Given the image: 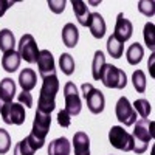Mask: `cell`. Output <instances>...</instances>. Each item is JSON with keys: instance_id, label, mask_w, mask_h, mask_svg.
I'll return each instance as SVG.
<instances>
[{"instance_id": "cell-1", "label": "cell", "mask_w": 155, "mask_h": 155, "mask_svg": "<svg viewBox=\"0 0 155 155\" xmlns=\"http://www.w3.org/2000/svg\"><path fill=\"white\" fill-rule=\"evenodd\" d=\"M59 92V81L56 74H50L42 78V87L39 93L37 110L44 113H51L56 107V95Z\"/></svg>"}, {"instance_id": "cell-2", "label": "cell", "mask_w": 155, "mask_h": 155, "mask_svg": "<svg viewBox=\"0 0 155 155\" xmlns=\"http://www.w3.org/2000/svg\"><path fill=\"white\" fill-rule=\"evenodd\" d=\"M153 121L147 118H141L135 123L134 127V152L135 153H144L147 150L149 141L153 140L155 132H153Z\"/></svg>"}, {"instance_id": "cell-3", "label": "cell", "mask_w": 155, "mask_h": 155, "mask_svg": "<svg viewBox=\"0 0 155 155\" xmlns=\"http://www.w3.org/2000/svg\"><path fill=\"white\" fill-rule=\"evenodd\" d=\"M50 126H51V113H44V112L37 110L36 115H34L31 134L27 137L36 149H42L44 147L47 134L50 130Z\"/></svg>"}, {"instance_id": "cell-4", "label": "cell", "mask_w": 155, "mask_h": 155, "mask_svg": "<svg viewBox=\"0 0 155 155\" xmlns=\"http://www.w3.org/2000/svg\"><path fill=\"white\" fill-rule=\"evenodd\" d=\"M99 81H102V84H104L107 88L123 90L127 85V76L121 68L112 65V64H106L102 71H101Z\"/></svg>"}, {"instance_id": "cell-5", "label": "cell", "mask_w": 155, "mask_h": 155, "mask_svg": "<svg viewBox=\"0 0 155 155\" xmlns=\"http://www.w3.org/2000/svg\"><path fill=\"white\" fill-rule=\"evenodd\" d=\"M81 88H82V95H84V99L87 102L88 110L93 115H99L104 110V106H106V98L102 95V92L95 88L92 84H82Z\"/></svg>"}, {"instance_id": "cell-6", "label": "cell", "mask_w": 155, "mask_h": 155, "mask_svg": "<svg viewBox=\"0 0 155 155\" xmlns=\"http://www.w3.org/2000/svg\"><path fill=\"white\" fill-rule=\"evenodd\" d=\"M109 141L118 150H124V152L134 150V137L129 132H126L121 126H113L109 130Z\"/></svg>"}, {"instance_id": "cell-7", "label": "cell", "mask_w": 155, "mask_h": 155, "mask_svg": "<svg viewBox=\"0 0 155 155\" xmlns=\"http://www.w3.org/2000/svg\"><path fill=\"white\" fill-rule=\"evenodd\" d=\"M0 115H2V120L6 124H14V126H22L25 123V107L19 102H9V104L3 106L0 109Z\"/></svg>"}, {"instance_id": "cell-8", "label": "cell", "mask_w": 155, "mask_h": 155, "mask_svg": "<svg viewBox=\"0 0 155 155\" xmlns=\"http://www.w3.org/2000/svg\"><path fill=\"white\" fill-rule=\"evenodd\" d=\"M19 56L20 59L27 61L28 64H36L37 62V56H39V50H37V44L34 41V37L31 34H23L19 41Z\"/></svg>"}, {"instance_id": "cell-9", "label": "cell", "mask_w": 155, "mask_h": 155, "mask_svg": "<svg viewBox=\"0 0 155 155\" xmlns=\"http://www.w3.org/2000/svg\"><path fill=\"white\" fill-rule=\"evenodd\" d=\"M115 115L118 118L120 123H123L124 126H134L137 123V112L134 110L130 101H129L126 96H121L118 99L115 106Z\"/></svg>"}, {"instance_id": "cell-10", "label": "cell", "mask_w": 155, "mask_h": 155, "mask_svg": "<svg viewBox=\"0 0 155 155\" xmlns=\"http://www.w3.org/2000/svg\"><path fill=\"white\" fill-rule=\"evenodd\" d=\"M64 99H65V110L71 116H76L81 113L82 102H81L79 93H78V88L73 82H67L64 85Z\"/></svg>"}, {"instance_id": "cell-11", "label": "cell", "mask_w": 155, "mask_h": 155, "mask_svg": "<svg viewBox=\"0 0 155 155\" xmlns=\"http://www.w3.org/2000/svg\"><path fill=\"white\" fill-rule=\"evenodd\" d=\"M132 33H134V25L132 22L126 19L123 12H120L118 17H116V23H115V33L112 34L116 41H120L121 44L127 42L129 39L132 37Z\"/></svg>"}, {"instance_id": "cell-12", "label": "cell", "mask_w": 155, "mask_h": 155, "mask_svg": "<svg viewBox=\"0 0 155 155\" xmlns=\"http://www.w3.org/2000/svg\"><path fill=\"white\" fill-rule=\"evenodd\" d=\"M37 67H39V73L42 78L50 76V74H56V65H54V59L51 54L50 50H42L39 51L37 56Z\"/></svg>"}, {"instance_id": "cell-13", "label": "cell", "mask_w": 155, "mask_h": 155, "mask_svg": "<svg viewBox=\"0 0 155 155\" xmlns=\"http://www.w3.org/2000/svg\"><path fill=\"white\" fill-rule=\"evenodd\" d=\"M14 95H16V82L11 78H3L2 82H0V109L12 102Z\"/></svg>"}, {"instance_id": "cell-14", "label": "cell", "mask_w": 155, "mask_h": 155, "mask_svg": "<svg viewBox=\"0 0 155 155\" xmlns=\"http://www.w3.org/2000/svg\"><path fill=\"white\" fill-rule=\"evenodd\" d=\"M88 28L90 33L95 39H102L106 34V22L102 19L99 12H90V20H88Z\"/></svg>"}, {"instance_id": "cell-15", "label": "cell", "mask_w": 155, "mask_h": 155, "mask_svg": "<svg viewBox=\"0 0 155 155\" xmlns=\"http://www.w3.org/2000/svg\"><path fill=\"white\" fill-rule=\"evenodd\" d=\"M78 41H79V31L74 27V23L68 22L64 25L62 28V42L67 48H74L78 45Z\"/></svg>"}, {"instance_id": "cell-16", "label": "cell", "mask_w": 155, "mask_h": 155, "mask_svg": "<svg viewBox=\"0 0 155 155\" xmlns=\"http://www.w3.org/2000/svg\"><path fill=\"white\" fill-rule=\"evenodd\" d=\"M70 150H71V144H70L68 138H65V137H61V138L50 141L48 155H70Z\"/></svg>"}, {"instance_id": "cell-17", "label": "cell", "mask_w": 155, "mask_h": 155, "mask_svg": "<svg viewBox=\"0 0 155 155\" xmlns=\"http://www.w3.org/2000/svg\"><path fill=\"white\" fill-rule=\"evenodd\" d=\"M74 155H90V138L85 132H76L73 137Z\"/></svg>"}, {"instance_id": "cell-18", "label": "cell", "mask_w": 155, "mask_h": 155, "mask_svg": "<svg viewBox=\"0 0 155 155\" xmlns=\"http://www.w3.org/2000/svg\"><path fill=\"white\" fill-rule=\"evenodd\" d=\"M37 82V74L31 68H23L19 74V85L22 87V92H31L36 87Z\"/></svg>"}, {"instance_id": "cell-19", "label": "cell", "mask_w": 155, "mask_h": 155, "mask_svg": "<svg viewBox=\"0 0 155 155\" xmlns=\"http://www.w3.org/2000/svg\"><path fill=\"white\" fill-rule=\"evenodd\" d=\"M71 5H73V12L79 22V25L82 27H88V20H90V11L85 2L82 0H71Z\"/></svg>"}, {"instance_id": "cell-20", "label": "cell", "mask_w": 155, "mask_h": 155, "mask_svg": "<svg viewBox=\"0 0 155 155\" xmlns=\"http://www.w3.org/2000/svg\"><path fill=\"white\" fill-rule=\"evenodd\" d=\"M20 65V56L17 51L11 50V51H6V53H3L2 56V67L5 71L8 73H14Z\"/></svg>"}, {"instance_id": "cell-21", "label": "cell", "mask_w": 155, "mask_h": 155, "mask_svg": "<svg viewBox=\"0 0 155 155\" xmlns=\"http://www.w3.org/2000/svg\"><path fill=\"white\" fill-rule=\"evenodd\" d=\"M143 56H144V50L141 47V44H138V42L132 44L126 51V59L130 65H138L141 59H143Z\"/></svg>"}, {"instance_id": "cell-22", "label": "cell", "mask_w": 155, "mask_h": 155, "mask_svg": "<svg viewBox=\"0 0 155 155\" xmlns=\"http://www.w3.org/2000/svg\"><path fill=\"white\" fill-rule=\"evenodd\" d=\"M16 47V39H14V34H12L11 30L5 28L0 31V50L6 53V51H11L14 50Z\"/></svg>"}, {"instance_id": "cell-23", "label": "cell", "mask_w": 155, "mask_h": 155, "mask_svg": "<svg viewBox=\"0 0 155 155\" xmlns=\"http://www.w3.org/2000/svg\"><path fill=\"white\" fill-rule=\"evenodd\" d=\"M106 65V56L102 51H96L95 53V58H93V62H92V76H93V79L99 81V76H101V71L102 68H104Z\"/></svg>"}, {"instance_id": "cell-24", "label": "cell", "mask_w": 155, "mask_h": 155, "mask_svg": "<svg viewBox=\"0 0 155 155\" xmlns=\"http://www.w3.org/2000/svg\"><path fill=\"white\" fill-rule=\"evenodd\" d=\"M107 51H109V54L115 59H120L123 56V51H124V45L120 42V41H116V39L113 36H110L107 39Z\"/></svg>"}, {"instance_id": "cell-25", "label": "cell", "mask_w": 155, "mask_h": 155, "mask_svg": "<svg viewBox=\"0 0 155 155\" xmlns=\"http://www.w3.org/2000/svg\"><path fill=\"white\" fill-rule=\"evenodd\" d=\"M59 67H61L64 74H67V76L73 74V71H74V59L71 58V54L62 53L61 58H59Z\"/></svg>"}, {"instance_id": "cell-26", "label": "cell", "mask_w": 155, "mask_h": 155, "mask_svg": "<svg viewBox=\"0 0 155 155\" xmlns=\"http://www.w3.org/2000/svg\"><path fill=\"white\" fill-rule=\"evenodd\" d=\"M143 37H144V44L146 47L153 51L155 50V25L152 22H147L144 25V30H143Z\"/></svg>"}, {"instance_id": "cell-27", "label": "cell", "mask_w": 155, "mask_h": 155, "mask_svg": "<svg viewBox=\"0 0 155 155\" xmlns=\"http://www.w3.org/2000/svg\"><path fill=\"white\" fill-rule=\"evenodd\" d=\"M36 147L31 144V141L28 138H23L22 141L16 144L14 147V155H34L36 153Z\"/></svg>"}, {"instance_id": "cell-28", "label": "cell", "mask_w": 155, "mask_h": 155, "mask_svg": "<svg viewBox=\"0 0 155 155\" xmlns=\"http://www.w3.org/2000/svg\"><path fill=\"white\" fill-rule=\"evenodd\" d=\"M132 107H134V110L137 112V115H140L141 118H147L149 113L152 112L150 102H149L147 99H144V98L137 99V101L134 102V104H132Z\"/></svg>"}, {"instance_id": "cell-29", "label": "cell", "mask_w": 155, "mask_h": 155, "mask_svg": "<svg viewBox=\"0 0 155 155\" xmlns=\"http://www.w3.org/2000/svg\"><path fill=\"white\" fill-rule=\"evenodd\" d=\"M132 84L138 93H144L146 90V74L143 70H137L132 74Z\"/></svg>"}, {"instance_id": "cell-30", "label": "cell", "mask_w": 155, "mask_h": 155, "mask_svg": "<svg viewBox=\"0 0 155 155\" xmlns=\"http://www.w3.org/2000/svg\"><path fill=\"white\" fill-rule=\"evenodd\" d=\"M11 149V137L5 129L0 127V155L6 153Z\"/></svg>"}, {"instance_id": "cell-31", "label": "cell", "mask_w": 155, "mask_h": 155, "mask_svg": "<svg viewBox=\"0 0 155 155\" xmlns=\"http://www.w3.org/2000/svg\"><path fill=\"white\" fill-rule=\"evenodd\" d=\"M138 9H140L141 14H144L147 17H152L153 12H155L152 0H140V2H138Z\"/></svg>"}, {"instance_id": "cell-32", "label": "cell", "mask_w": 155, "mask_h": 155, "mask_svg": "<svg viewBox=\"0 0 155 155\" xmlns=\"http://www.w3.org/2000/svg\"><path fill=\"white\" fill-rule=\"evenodd\" d=\"M48 6L54 14H61L65 9V0H48Z\"/></svg>"}, {"instance_id": "cell-33", "label": "cell", "mask_w": 155, "mask_h": 155, "mask_svg": "<svg viewBox=\"0 0 155 155\" xmlns=\"http://www.w3.org/2000/svg\"><path fill=\"white\" fill-rule=\"evenodd\" d=\"M58 123H59V126H62V127H68L70 124H71V115L64 109V110H61L59 113H58Z\"/></svg>"}, {"instance_id": "cell-34", "label": "cell", "mask_w": 155, "mask_h": 155, "mask_svg": "<svg viewBox=\"0 0 155 155\" xmlns=\"http://www.w3.org/2000/svg\"><path fill=\"white\" fill-rule=\"evenodd\" d=\"M17 99H19V104H25V107H33V96H31V93L30 92H22V93H19V96H17Z\"/></svg>"}, {"instance_id": "cell-35", "label": "cell", "mask_w": 155, "mask_h": 155, "mask_svg": "<svg viewBox=\"0 0 155 155\" xmlns=\"http://www.w3.org/2000/svg\"><path fill=\"white\" fill-rule=\"evenodd\" d=\"M14 5V2H8V0H0V17H2L5 14V11Z\"/></svg>"}]
</instances>
